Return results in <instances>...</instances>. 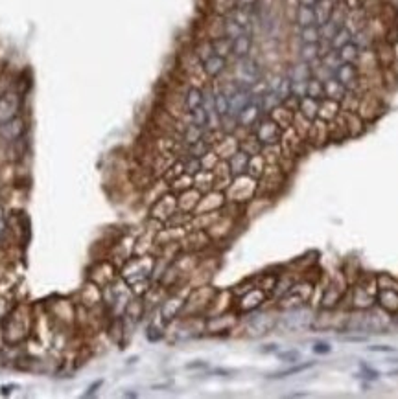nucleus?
I'll return each instance as SVG.
<instances>
[{
  "instance_id": "3",
  "label": "nucleus",
  "mask_w": 398,
  "mask_h": 399,
  "mask_svg": "<svg viewBox=\"0 0 398 399\" xmlns=\"http://www.w3.org/2000/svg\"><path fill=\"white\" fill-rule=\"evenodd\" d=\"M313 362H306V364H301V366H291L288 368V370H282V372H277L273 373V375H269L271 379H282V377H290V375H295V373L299 372H304V370H308V368H312Z\"/></svg>"
},
{
  "instance_id": "9",
  "label": "nucleus",
  "mask_w": 398,
  "mask_h": 399,
  "mask_svg": "<svg viewBox=\"0 0 398 399\" xmlns=\"http://www.w3.org/2000/svg\"><path fill=\"white\" fill-rule=\"evenodd\" d=\"M197 366H205V362H192V364H188V368H197Z\"/></svg>"
},
{
  "instance_id": "8",
  "label": "nucleus",
  "mask_w": 398,
  "mask_h": 399,
  "mask_svg": "<svg viewBox=\"0 0 398 399\" xmlns=\"http://www.w3.org/2000/svg\"><path fill=\"white\" fill-rule=\"evenodd\" d=\"M100 386H102V381H96V383H94L91 388H89V392H87L85 395H87V397H89V395H92L94 392H96V388H100Z\"/></svg>"
},
{
  "instance_id": "10",
  "label": "nucleus",
  "mask_w": 398,
  "mask_h": 399,
  "mask_svg": "<svg viewBox=\"0 0 398 399\" xmlns=\"http://www.w3.org/2000/svg\"><path fill=\"white\" fill-rule=\"evenodd\" d=\"M398 375V370H393V372H389V377H396Z\"/></svg>"
},
{
  "instance_id": "2",
  "label": "nucleus",
  "mask_w": 398,
  "mask_h": 399,
  "mask_svg": "<svg viewBox=\"0 0 398 399\" xmlns=\"http://www.w3.org/2000/svg\"><path fill=\"white\" fill-rule=\"evenodd\" d=\"M22 134H24V120L19 116L0 125V136L8 140V142H15V140L21 138Z\"/></svg>"
},
{
  "instance_id": "7",
  "label": "nucleus",
  "mask_w": 398,
  "mask_h": 399,
  "mask_svg": "<svg viewBox=\"0 0 398 399\" xmlns=\"http://www.w3.org/2000/svg\"><path fill=\"white\" fill-rule=\"evenodd\" d=\"M313 351H315V353H328L330 346L328 344H317V346L313 348Z\"/></svg>"
},
{
  "instance_id": "1",
  "label": "nucleus",
  "mask_w": 398,
  "mask_h": 399,
  "mask_svg": "<svg viewBox=\"0 0 398 399\" xmlns=\"http://www.w3.org/2000/svg\"><path fill=\"white\" fill-rule=\"evenodd\" d=\"M21 109V98L17 92H4L0 94V125L10 122L17 116Z\"/></svg>"
},
{
  "instance_id": "11",
  "label": "nucleus",
  "mask_w": 398,
  "mask_h": 399,
  "mask_svg": "<svg viewBox=\"0 0 398 399\" xmlns=\"http://www.w3.org/2000/svg\"><path fill=\"white\" fill-rule=\"evenodd\" d=\"M387 362H393V364H398V357H394V359H387Z\"/></svg>"
},
{
  "instance_id": "6",
  "label": "nucleus",
  "mask_w": 398,
  "mask_h": 399,
  "mask_svg": "<svg viewBox=\"0 0 398 399\" xmlns=\"http://www.w3.org/2000/svg\"><path fill=\"white\" fill-rule=\"evenodd\" d=\"M280 359L286 362H293L299 359V351H286V353H280Z\"/></svg>"
},
{
  "instance_id": "4",
  "label": "nucleus",
  "mask_w": 398,
  "mask_h": 399,
  "mask_svg": "<svg viewBox=\"0 0 398 399\" xmlns=\"http://www.w3.org/2000/svg\"><path fill=\"white\" fill-rule=\"evenodd\" d=\"M6 230H8V223H6V213L4 208L0 206V240L6 235Z\"/></svg>"
},
{
  "instance_id": "5",
  "label": "nucleus",
  "mask_w": 398,
  "mask_h": 399,
  "mask_svg": "<svg viewBox=\"0 0 398 399\" xmlns=\"http://www.w3.org/2000/svg\"><path fill=\"white\" fill-rule=\"evenodd\" d=\"M369 351H380V353H394V348L393 346H383V344H380V346H369L367 348Z\"/></svg>"
}]
</instances>
